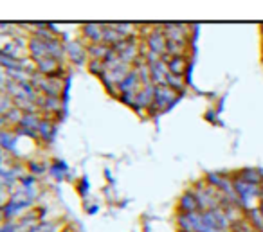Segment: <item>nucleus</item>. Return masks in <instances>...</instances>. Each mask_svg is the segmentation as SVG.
Here are the masks:
<instances>
[{"instance_id":"1","label":"nucleus","mask_w":263,"mask_h":232,"mask_svg":"<svg viewBox=\"0 0 263 232\" xmlns=\"http://www.w3.org/2000/svg\"><path fill=\"white\" fill-rule=\"evenodd\" d=\"M202 178L208 182L211 187H215L218 193H222L231 204L242 207L240 198H238V194H236V189H235V177H233V171H208Z\"/></svg>"},{"instance_id":"2","label":"nucleus","mask_w":263,"mask_h":232,"mask_svg":"<svg viewBox=\"0 0 263 232\" xmlns=\"http://www.w3.org/2000/svg\"><path fill=\"white\" fill-rule=\"evenodd\" d=\"M191 189H193V193H195L196 200H199L200 211H213V209H220L225 202H227V198L223 196L222 193H218L215 187H211V185L204 180V178L196 180L195 184L191 185Z\"/></svg>"},{"instance_id":"3","label":"nucleus","mask_w":263,"mask_h":232,"mask_svg":"<svg viewBox=\"0 0 263 232\" xmlns=\"http://www.w3.org/2000/svg\"><path fill=\"white\" fill-rule=\"evenodd\" d=\"M182 97V94L175 92L173 88H170L168 85H160L155 87V99H153V105L148 108V117L155 119L160 114L168 112L170 108H173L179 103V99Z\"/></svg>"},{"instance_id":"4","label":"nucleus","mask_w":263,"mask_h":232,"mask_svg":"<svg viewBox=\"0 0 263 232\" xmlns=\"http://www.w3.org/2000/svg\"><path fill=\"white\" fill-rule=\"evenodd\" d=\"M144 45L148 47L150 52H155L159 56H166V45H168V38L162 31V25H153V29L144 36Z\"/></svg>"},{"instance_id":"5","label":"nucleus","mask_w":263,"mask_h":232,"mask_svg":"<svg viewBox=\"0 0 263 232\" xmlns=\"http://www.w3.org/2000/svg\"><path fill=\"white\" fill-rule=\"evenodd\" d=\"M65 56H67L74 65H83V63H88L87 61L88 51H87V47L83 45L81 40H69L67 44H65Z\"/></svg>"},{"instance_id":"6","label":"nucleus","mask_w":263,"mask_h":232,"mask_svg":"<svg viewBox=\"0 0 263 232\" xmlns=\"http://www.w3.org/2000/svg\"><path fill=\"white\" fill-rule=\"evenodd\" d=\"M189 25L186 24H162V31L170 42L189 45Z\"/></svg>"},{"instance_id":"7","label":"nucleus","mask_w":263,"mask_h":232,"mask_svg":"<svg viewBox=\"0 0 263 232\" xmlns=\"http://www.w3.org/2000/svg\"><path fill=\"white\" fill-rule=\"evenodd\" d=\"M164 59L168 63L170 74L187 79V72L191 71V61H189L187 56H164Z\"/></svg>"},{"instance_id":"8","label":"nucleus","mask_w":263,"mask_h":232,"mask_svg":"<svg viewBox=\"0 0 263 232\" xmlns=\"http://www.w3.org/2000/svg\"><path fill=\"white\" fill-rule=\"evenodd\" d=\"M200 211L199 200H196L193 189H186L182 194H180L179 202H177V214H189V213H196Z\"/></svg>"},{"instance_id":"9","label":"nucleus","mask_w":263,"mask_h":232,"mask_svg":"<svg viewBox=\"0 0 263 232\" xmlns=\"http://www.w3.org/2000/svg\"><path fill=\"white\" fill-rule=\"evenodd\" d=\"M141 88H143V83H141V78L136 69H132L126 78L117 85V92L119 94H137Z\"/></svg>"},{"instance_id":"10","label":"nucleus","mask_w":263,"mask_h":232,"mask_svg":"<svg viewBox=\"0 0 263 232\" xmlns=\"http://www.w3.org/2000/svg\"><path fill=\"white\" fill-rule=\"evenodd\" d=\"M150 65V74H152V83L155 87H160V85H166V79L170 76V71H168V63L164 58H160L159 61L148 63Z\"/></svg>"},{"instance_id":"11","label":"nucleus","mask_w":263,"mask_h":232,"mask_svg":"<svg viewBox=\"0 0 263 232\" xmlns=\"http://www.w3.org/2000/svg\"><path fill=\"white\" fill-rule=\"evenodd\" d=\"M35 65H36V72L42 74V76H45V78H51V76H54L56 72L61 69V63L56 58H51V56H45V58H42V59H36Z\"/></svg>"},{"instance_id":"12","label":"nucleus","mask_w":263,"mask_h":232,"mask_svg":"<svg viewBox=\"0 0 263 232\" xmlns=\"http://www.w3.org/2000/svg\"><path fill=\"white\" fill-rule=\"evenodd\" d=\"M233 177L249 182V184L263 185V170L259 168H240V170L233 171Z\"/></svg>"},{"instance_id":"13","label":"nucleus","mask_w":263,"mask_h":232,"mask_svg":"<svg viewBox=\"0 0 263 232\" xmlns=\"http://www.w3.org/2000/svg\"><path fill=\"white\" fill-rule=\"evenodd\" d=\"M27 52H29V56H31L32 61L45 58V56H49L47 42L40 40L38 36H31V38H29V42H27Z\"/></svg>"},{"instance_id":"14","label":"nucleus","mask_w":263,"mask_h":232,"mask_svg":"<svg viewBox=\"0 0 263 232\" xmlns=\"http://www.w3.org/2000/svg\"><path fill=\"white\" fill-rule=\"evenodd\" d=\"M81 32L90 44H103V24H83Z\"/></svg>"},{"instance_id":"15","label":"nucleus","mask_w":263,"mask_h":232,"mask_svg":"<svg viewBox=\"0 0 263 232\" xmlns=\"http://www.w3.org/2000/svg\"><path fill=\"white\" fill-rule=\"evenodd\" d=\"M56 137V124L52 119L49 117H44L40 122V126H38V139L40 141H44L45 144H51L52 141H54Z\"/></svg>"},{"instance_id":"16","label":"nucleus","mask_w":263,"mask_h":232,"mask_svg":"<svg viewBox=\"0 0 263 232\" xmlns=\"http://www.w3.org/2000/svg\"><path fill=\"white\" fill-rule=\"evenodd\" d=\"M42 119H44V117H42L38 112H25L18 126H22V128H27V130H32V131H36V134H38V126H40Z\"/></svg>"},{"instance_id":"17","label":"nucleus","mask_w":263,"mask_h":232,"mask_svg":"<svg viewBox=\"0 0 263 232\" xmlns=\"http://www.w3.org/2000/svg\"><path fill=\"white\" fill-rule=\"evenodd\" d=\"M16 141H18V137L15 135V131L0 130V148H2V150L9 151V153H15Z\"/></svg>"},{"instance_id":"18","label":"nucleus","mask_w":263,"mask_h":232,"mask_svg":"<svg viewBox=\"0 0 263 232\" xmlns=\"http://www.w3.org/2000/svg\"><path fill=\"white\" fill-rule=\"evenodd\" d=\"M112 47H108V45L105 44H88L87 45V51H88V58L90 59H101L103 61L105 58H107V54L110 52Z\"/></svg>"},{"instance_id":"19","label":"nucleus","mask_w":263,"mask_h":232,"mask_svg":"<svg viewBox=\"0 0 263 232\" xmlns=\"http://www.w3.org/2000/svg\"><path fill=\"white\" fill-rule=\"evenodd\" d=\"M49 171L56 180H63V177L69 173V165L63 160H52L51 165H49Z\"/></svg>"},{"instance_id":"20","label":"nucleus","mask_w":263,"mask_h":232,"mask_svg":"<svg viewBox=\"0 0 263 232\" xmlns=\"http://www.w3.org/2000/svg\"><path fill=\"white\" fill-rule=\"evenodd\" d=\"M87 69H88V72H90V74H94L96 78H101V76L107 72L105 61H101V59H88Z\"/></svg>"},{"instance_id":"21","label":"nucleus","mask_w":263,"mask_h":232,"mask_svg":"<svg viewBox=\"0 0 263 232\" xmlns=\"http://www.w3.org/2000/svg\"><path fill=\"white\" fill-rule=\"evenodd\" d=\"M13 107V99L8 94H0V115H6Z\"/></svg>"},{"instance_id":"22","label":"nucleus","mask_w":263,"mask_h":232,"mask_svg":"<svg viewBox=\"0 0 263 232\" xmlns=\"http://www.w3.org/2000/svg\"><path fill=\"white\" fill-rule=\"evenodd\" d=\"M76 189H78V193H80L81 198L87 196V194H88V189H90V184H88V178H87V177H81L80 180H78Z\"/></svg>"},{"instance_id":"23","label":"nucleus","mask_w":263,"mask_h":232,"mask_svg":"<svg viewBox=\"0 0 263 232\" xmlns=\"http://www.w3.org/2000/svg\"><path fill=\"white\" fill-rule=\"evenodd\" d=\"M27 168L29 171H31L32 177H36V175H44L45 173V164H42V162H27Z\"/></svg>"},{"instance_id":"24","label":"nucleus","mask_w":263,"mask_h":232,"mask_svg":"<svg viewBox=\"0 0 263 232\" xmlns=\"http://www.w3.org/2000/svg\"><path fill=\"white\" fill-rule=\"evenodd\" d=\"M204 119L208 122H211V124H220L218 122V112L216 110H206L204 112Z\"/></svg>"},{"instance_id":"25","label":"nucleus","mask_w":263,"mask_h":232,"mask_svg":"<svg viewBox=\"0 0 263 232\" xmlns=\"http://www.w3.org/2000/svg\"><path fill=\"white\" fill-rule=\"evenodd\" d=\"M18 182H20V184L24 185L25 189H32V187H35V184H36V178L32 177V175H24V177H22Z\"/></svg>"},{"instance_id":"26","label":"nucleus","mask_w":263,"mask_h":232,"mask_svg":"<svg viewBox=\"0 0 263 232\" xmlns=\"http://www.w3.org/2000/svg\"><path fill=\"white\" fill-rule=\"evenodd\" d=\"M85 211H87V214H90V216H94V214H96V213H100V205H96V204H94V205H88V207L85 209Z\"/></svg>"},{"instance_id":"27","label":"nucleus","mask_w":263,"mask_h":232,"mask_svg":"<svg viewBox=\"0 0 263 232\" xmlns=\"http://www.w3.org/2000/svg\"><path fill=\"white\" fill-rule=\"evenodd\" d=\"M105 177H107L108 184H114V178H112V173H110V170H105Z\"/></svg>"},{"instance_id":"28","label":"nucleus","mask_w":263,"mask_h":232,"mask_svg":"<svg viewBox=\"0 0 263 232\" xmlns=\"http://www.w3.org/2000/svg\"><path fill=\"white\" fill-rule=\"evenodd\" d=\"M2 221H6V218H4V211H2V205H0V225H2Z\"/></svg>"},{"instance_id":"29","label":"nucleus","mask_w":263,"mask_h":232,"mask_svg":"<svg viewBox=\"0 0 263 232\" xmlns=\"http://www.w3.org/2000/svg\"><path fill=\"white\" fill-rule=\"evenodd\" d=\"M4 124H8V122H6L4 115H0V130H2V126H4Z\"/></svg>"},{"instance_id":"30","label":"nucleus","mask_w":263,"mask_h":232,"mask_svg":"<svg viewBox=\"0 0 263 232\" xmlns=\"http://www.w3.org/2000/svg\"><path fill=\"white\" fill-rule=\"evenodd\" d=\"M258 209H259V213H261V216H263V200H261V204H259Z\"/></svg>"},{"instance_id":"31","label":"nucleus","mask_w":263,"mask_h":232,"mask_svg":"<svg viewBox=\"0 0 263 232\" xmlns=\"http://www.w3.org/2000/svg\"><path fill=\"white\" fill-rule=\"evenodd\" d=\"M259 31H261V42H263V25L259 27Z\"/></svg>"},{"instance_id":"32","label":"nucleus","mask_w":263,"mask_h":232,"mask_svg":"<svg viewBox=\"0 0 263 232\" xmlns=\"http://www.w3.org/2000/svg\"><path fill=\"white\" fill-rule=\"evenodd\" d=\"M0 164H2V158H0ZM0 173H2V165H0Z\"/></svg>"},{"instance_id":"33","label":"nucleus","mask_w":263,"mask_h":232,"mask_svg":"<svg viewBox=\"0 0 263 232\" xmlns=\"http://www.w3.org/2000/svg\"><path fill=\"white\" fill-rule=\"evenodd\" d=\"M63 232H71V230H69V227H67V228H65V230H63Z\"/></svg>"},{"instance_id":"34","label":"nucleus","mask_w":263,"mask_h":232,"mask_svg":"<svg viewBox=\"0 0 263 232\" xmlns=\"http://www.w3.org/2000/svg\"><path fill=\"white\" fill-rule=\"evenodd\" d=\"M179 232H182V230H179Z\"/></svg>"}]
</instances>
